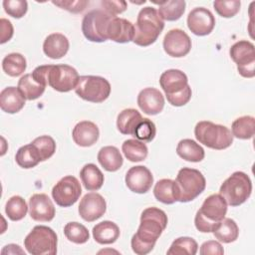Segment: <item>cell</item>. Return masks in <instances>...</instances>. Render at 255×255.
<instances>
[{"mask_svg": "<svg viewBox=\"0 0 255 255\" xmlns=\"http://www.w3.org/2000/svg\"><path fill=\"white\" fill-rule=\"evenodd\" d=\"M78 210L80 216L85 221L93 222L105 214L107 203L100 193L89 192L81 199Z\"/></svg>", "mask_w": 255, "mask_h": 255, "instance_id": "15", "label": "cell"}, {"mask_svg": "<svg viewBox=\"0 0 255 255\" xmlns=\"http://www.w3.org/2000/svg\"><path fill=\"white\" fill-rule=\"evenodd\" d=\"M27 67L25 57L20 53H10L2 60V69L10 77L22 75Z\"/></svg>", "mask_w": 255, "mask_h": 255, "instance_id": "35", "label": "cell"}, {"mask_svg": "<svg viewBox=\"0 0 255 255\" xmlns=\"http://www.w3.org/2000/svg\"><path fill=\"white\" fill-rule=\"evenodd\" d=\"M158 4V14L162 20L165 21H176L178 20L185 11L184 0H170Z\"/></svg>", "mask_w": 255, "mask_h": 255, "instance_id": "32", "label": "cell"}, {"mask_svg": "<svg viewBox=\"0 0 255 255\" xmlns=\"http://www.w3.org/2000/svg\"><path fill=\"white\" fill-rule=\"evenodd\" d=\"M15 160L20 167L28 169L35 167L41 161V158L35 146L32 143H29L21 146L17 150Z\"/></svg>", "mask_w": 255, "mask_h": 255, "instance_id": "36", "label": "cell"}, {"mask_svg": "<svg viewBox=\"0 0 255 255\" xmlns=\"http://www.w3.org/2000/svg\"><path fill=\"white\" fill-rule=\"evenodd\" d=\"M114 17L102 9H94L88 12L82 20V32L85 38L97 43L107 41V28Z\"/></svg>", "mask_w": 255, "mask_h": 255, "instance_id": "9", "label": "cell"}, {"mask_svg": "<svg viewBox=\"0 0 255 255\" xmlns=\"http://www.w3.org/2000/svg\"><path fill=\"white\" fill-rule=\"evenodd\" d=\"M76 94L91 103H103L111 94V84L100 76H80L75 88Z\"/></svg>", "mask_w": 255, "mask_h": 255, "instance_id": "8", "label": "cell"}, {"mask_svg": "<svg viewBox=\"0 0 255 255\" xmlns=\"http://www.w3.org/2000/svg\"><path fill=\"white\" fill-rule=\"evenodd\" d=\"M2 4L5 12L16 19L22 18L28 10V3L26 0H4Z\"/></svg>", "mask_w": 255, "mask_h": 255, "instance_id": "43", "label": "cell"}, {"mask_svg": "<svg viewBox=\"0 0 255 255\" xmlns=\"http://www.w3.org/2000/svg\"><path fill=\"white\" fill-rule=\"evenodd\" d=\"M25 97L16 87H7L0 93V108L7 114H16L25 106Z\"/></svg>", "mask_w": 255, "mask_h": 255, "instance_id": "23", "label": "cell"}, {"mask_svg": "<svg viewBox=\"0 0 255 255\" xmlns=\"http://www.w3.org/2000/svg\"><path fill=\"white\" fill-rule=\"evenodd\" d=\"M122 150L125 156L131 162L144 160L148 153L146 144L143 141L138 140L136 138L125 140L122 144Z\"/></svg>", "mask_w": 255, "mask_h": 255, "instance_id": "30", "label": "cell"}, {"mask_svg": "<svg viewBox=\"0 0 255 255\" xmlns=\"http://www.w3.org/2000/svg\"><path fill=\"white\" fill-rule=\"evenodd\" d=\"M156 133L154 123L149 119H142L135 128L133 136L141 141H151Z\"/></svg>", "mask_w": 255, "mask_h": 255, "instance_id": "42", "label": "cell"}, {"mask_svg": "<svg viewBox=\"0 0 255 255\" xmlns=\"http://www.w3.org/2000/svg\"><path fill=\"white\" fill-rule=\"evenodd\" d=\"M231 59L237 65L238 73L244 78L255 76V50L253 43L241 40L233 44L229 50Z\"/></svg>", "mask_w": 255, "mask_h": 255, "instance_id": "10", "label": "cell"}, {"mask_svg": "<svg viewBox=\"0 0 255 255\" xmlns=\"http://www.w3.org/2000/svg\"><path fill=\"white\" fill-rule=\"evenodd\" d=\"M17 88L28 101H33L40 98L46 89L45 86L37 83L33 79L32 74H26L22 76L18 81Z\"/></svg>", "mask_w": 255, "mask_h": 255, "instance_id": "31", "label": "cell"}, {"mask_svg": "<svg viewBox=\"0 0 255 255\" xmlns=\"http://www.w3.org/2000/svg\"><path fill=\"white\" fill-rule=\"evenodd\" d=\"M252 182L243 171H235L226 178L219 188V194L230 206H239L251 195Z\"/></svg>", "mask_w": 255, "mask_h": 255, "instance_id": "6", "label": "cell"}, {"mask_svg": "<svg viewBox=\"0 0 255 255\" xmlns=\"http://www.w3.org/2000/svg\"><path fill=\"white\" fill-rule=\"evenodd\" d=\"M232 135L240 139L252 138L255 133V119L252 116H243L236 119L231 126Z\"/></svg>", "mask_w": 255, "mask_h": 255, "instance_id": "34", "label": "cell"}, {"mask_svg": "<svg viewBox=\"0 0 255 255\" xmlns=\"http://www.w3.org/2000/svg\"><path fill=\"white\" fill-rule=\"evenodd\" d=\"M125 181L130 191L142 194L151 188L153 176L146 166L135 165L128 170Z\"/></svg>", "mask_w": 255, "mask_h": 255, "instance_id": "16", "label": "cell"}, {"mask_svg": "<svg viewBox=\"0 0 255 255\" xmlns=\"http://www.w3.org/2000/svg\"><path fill=\"white\" fill-rule=\"evenodd\" d=\"M153 195L155 199L164 204H173L177 201L175 182L169 178L158 180L153 187Z\"/></svg>", "mask_w": 255, "mask_h": 255, "instance_id": "29", "label": "cell"}, {"mask_svg": "<svg viewBox=\"0 0 255 255\" xmlns=\"http://www.w3.org/2000/svg\"><path fill=\"white\" fill-rule=\"evenodd\" d=\"M28 211V206L25 199L19 195L10 197L5 205V213L12 221H19L23 219Z\"/></svg>", "mask_w": 255, "mask_h": 255, "instance_id": "37", "label": "cell"}, {"mask_svg": "<svg viewBox=\"0 0 255 255\" xmlns=\"http://www.w3.org/2000/svg\"><path fill=\"white\" fill-rule=\"evenodd\" d=\"M72 136L76 144L83 147H88L97 142L100 136V130L95 123L90 121H82L74 127Z\"/></svg>", "mask_w": 255, "mask_h": 255, "instance_id": "20", "label": "cell"}, {"mask_svg": "<svg viewBox=\"0 0 255 255\" xmlns=\"http://www.w3.org/2000/svg\"><path fill=\"white\" fill-rule=\"evenodd\" d=\"M215 26V18L210 10L204 7L192 9L187 16V27L196 36L209 35Z\"/></svg>", "mask_w": 255, "mask_h": 255, "instance_id": "14", "label": "cell"}, {"mask_svg": "<svg viewBox=\"0 0 255 255\" xmlns=\"http://www.w3.org/2000/svg\"><path fill=\"white\" fill-rule=\"evenodd\" d=\"M77 70L69 65H51L48 74V85L55 91L67 93L76 88L79 81Z\"/></svg>", "mask_w": 255, "mask_h": 255, "instance_id": "12", "label": "cell"}, {"mask_svg": "<svg viewBox=\"0 0 255 255\" xmlns=\"http://www.w3.org/2000/svg\"><path fill=\"white\" fill-rule=\"evenodd\" d=\"M134 26L125 18L115 16L107 28V38L117 43H128L133 40Z\"/></svg>", "mask_w": 255, "mask_h": 255, "instance_id": "19", "label": "cell"}, {"mask_svg": "<svg viewBox=\"0 0 255 255\" xmlns=\"http://www.w3.org/2000/svg\"><path fill=\"white\" fill-rule=\"evenodd\" d=\"M176 153L186 161L199 162L203 160L205 151L201 145L190 138L181 139L176 146Z\"/></svg>", "mask_w": 255, "mask_h": 255, "instance_id": "26", "label": "cell"}, {"mask_svg": "<svg viewBox=\"0 0 255 255\" xmlns=\"http://www.w3.org/2000/svg\"><path fill=\"white\" fill-rule=\"evenodd\" d=\"M164 52L173 58H182L191 50V39L181 29L169 30L163 38Z\"/></svg>", "mask_w": 255, "mask_h": 255, "instance_id": "13", "label": "cell"}, {"mask_svg": "<svg viewBox=\"0 0 255 255\" xmlns=\"http://www.w3.org/2000/svg\"><path fill=\"white\" fill-rule=\"evenodd\" d=\"M0 28H1V44H4L6 42H8L13 34H14V29H13V25L12 23L5 19V18H1L0 19Z\"/></svg>", "mask_w": 255, "mask_h": 255, "instance_id": "49", "label": "cell"}, {"mask_svg": "<svg viewBox=\"0 0 255 255\" xmlns=\"http://www.w3.org/2000/svg\"><path fill=\"white\" fill-rule=\"evenodd\" d=\"M159 85L165 95H172L182 91L188 85V79L182 71L169 69L161 74Z\"/></svg>", "mask_w": 255, "mask_h": 255, "instance_id": "21", "label": "cell"}, {"mask_svg": "<svg viewBox=\"0 0 255 255\" xmlns=\"http://www.w3.org/2000/svg\"><path fill=\"white\" fill-rule=\"evenodd\" d=\"M174 182L179 202L192 201L204 191L206 186L204 175L198 169L190 167L179 169Z\"/></svg>", "mask_w": 255, "mask_h": 255, "instance_id": "5", "label": "cell"}, {"mask_svg": "<svg viewBox=\"0 0 255 255\" xmlns=\"http://www.w3.org/2000/svg\"><path fill=\"white\" fill-rule=\"evenodd\" d=\"M66 238L76 244H84L90 238L89 230L86 226L79 222H69L64 227Z\"/></svg>", "mask_w": 255, "mask_h": 255, "instance_id": "39", "label": "cell"}, {"mask_svg": "<svg viewBox=\"0 0 255 255\" xmlns=\"http://www.w3.org/2000/svg\"><path fill=\"white\" fill-rule=\"evenodd\" d=\"M102 6L109 14L116 16L127 10V2L124 0H102Z\"/></svg>", "mask_w": 255, "mask_h": 255, "instance_id": "46", "label": "cell"}, {"mask_svg": "<svg viewBox=\"0 0 255 255\" xmlns=\"http://www.w3.org/2000/svg\"><path fill=\"white\" fill-rule=\"evenodd\" d=\"M167 215L157 207H147L140 215L137 231L132 235L130 245L137 255H145L152 251L156 240L167 225Z\"/></svg>", "mask_w": 255, "mask_h": 255, "instance_id": "1", "label": "cell"}, {"mask_svg": "<svg viewBox=\"0 0 255 255\" xmlns=\"http://www.w3.org/2000/svg\"><path fill=\"white\" fill-rule=\"evenodd\" d=\"M163 28L164 21L157 10L149 6L144 7L137 14L132 42L137 46L147 47L157 40Z\"/></svg>", "mask_w": 255, "mask_h": 255, "instance_id": "2", "label": "cell"}, {"mask_svg": "<svg viewBox=\"0 0 255 255\" xmlns=\"http://www.w3.org/2000/svg\"><path fill=\"white\" fill-rule=\"evenodd\" d=\"M226 213V200L219 193L211 194L205 198L201 207L195 214V227L202 233L213 232L218 226L219 222L225 218Z\"/></svg>", "mask_w": 255, "mask_h": 255, "instance_id": "3", "label": "cell"}, {"mask_svg": "<svg viewBox=\"0 0 255 255\" xmlns=\"http://www.w3.org/2000/svg\"><path fill=\"white\" fill-rule=\"evenodd\" d=\"M81 194V184L73 175L64 176L52 188V197L61 207L72 206L78 201Z\"/></svg>", "mask_w": 255, "mask_h": 255, "instance_id": "11", "label": "cell"}, {"mask_svg": "<svg viewBox=\"0 0 255 255\" xmlns=\"http://www.w3.org/2000/svg\"><path fill=\"white\" fill-rule=\"evenodd\" d=\"M37 149L41 161L50 158L56 151V142L50 135H40L31 142Z\"/></svg>", "mask_w": 255, "mask_h": 255, "instance_id": "40", "label": "cell"}, {"mask_svg": "<svg viewBox=\"0 0 255 255\" xmlns=\"http://www.w3.org/2000/svg\"><path fill=\"white\" fill-rule=\"evenodd\" d=\"M137 105L144 114L154 116L163 110L164 98L159 90L144 88L137 95Z\"/></svg>", "mask_w": 255, "mask_h": 255, "instance_id": "18", "label": "cell"}, {"mask_svg": "<svg viewBox=\"0 0 255 255\" xmlns=\"http://www.w3.org/2000/svg\"><path fill=\"white\" fill-rule=\"evenodd\" d=\"M80 177L85 188L89 191L99 190L105 180L103 172L94 163L85 164L80 171Z\"/></svg>", "mask_w": 255, "mask_h": 255, "instance_id": "27", "label": "cell"}, {"mask_svg": "<svg viewBox=\"0 0 255 255\" xmlns=\"http://www.w3.org/2000/svg\"><path fill=\"white\" fill-rule=\"evenodd\" d=\"M240 6L239 0H216L213 2L216 13L223 18L234 17L239 12Z\"/></svg>", "mask_w": 255, "mask_h": 255, "instance_id": "41", "label": "cell"}, {"mask_svg": "<svg viewBox=\"0 0 255 255\" xmlns=\"http://www.w3.org/2000/svg\"><path fill=\"white\" fill-rule=\"evenodd\" d=\"M57 244L56 232L45 225H36L24 239V247L32 255H55Z\"/></svg>", "mask_w": 255, "mask_h": 255, "instance_id": "7", "label": "cell"}, {"mask_svg": "<svg viewBox=\"0 0 255 255\" xmlns=\"http://www.w3.org/2000/svg\"><path fill=\"white\" fill-rule=\"evenodd\" d=\"M191 95H192L191 88H190L189 85H187L182 91H180L178 93H175V94H172V95H165V96H166L167 102L171 106L181 107V106L186 105L190 101Z\"/></svg>", "mask_w": 255, "mask_h": 255, "instance_id": "45", "label": "cell"}, {"mask_svg": "<svg viewBox=\"0 0 255 255\" xmlns=\"http://www.w3.org/2000/svg\"><path fill=\"white\" fill-rule=\"evenodd\" d=\"M215 238L223 243L234 242L239 235L237 223L231 218H223L213 231Z\"/></svg>", "mask_w": 255, "mask_h": 255, "instance_id": "33", "label": "cell"}, {"mask_svg": "<svg viewBox=\"0 0 255 255\" xmlns=\"http://www.w3.org/2000/svg\"><path fill=\"white\" fill-rule=\"evenodd\" d=\"M29 213L33 220L49 222L55 217V206L45 193H35L29 199Z\"/></svg>", "mask_w": 255, "mask_h": 255, "instance_id": "17", "label": "cell"}, {"mask_svg": "<svg viewBox=\"0 0 255 255\" xmlns=\"http://www.w3.org/2000/svg\"><path fill=\"white\" fill-rule=\"evenodd\" d=\"M68 38L61 33H53L46 37L43 43L44 54L51 59H61L69 51Z\"/></svg>", "mask_w": 255, "mask_h": 255, "instance_id": "22", "label": "cell"}, {"mask_svg": "<svg viewBox=\"0 0 255 255\" xmlns=\"http://www.w3.org/2000/svg\"><path fill=\"white\" fill-rule=\"evenodd\" d=\"M199 253L201 255H208V254L223 255L224 250H223L222 245L218 241L208 240V241H205L204 243H202V245L200 246Z\"/></svg>", "mask_w": 255, "mask_h": 255, "instance_id": "47", "label": "cell"}, {"mask_svg": "<svg viewBox=\"0 0 255 255\" xmlns=\"http://www.w3.org/2000/svg\"><path fill=\"white\" fill-rule=\"evenodd\" d=\"M141 120L140 113L135 109H125L118 115L117 128L123 134L133 135L135 128Z\"/></svg>", "mask_w": 255, "mask_h": 255, "instance_id": "28", "label": "cell"}, {"mask_svg": "<svg viewBox=\"0 0 255 255\" xmlns=\"http://www.w3.org/2000/svg\"><path fill=\"white\" fill-rule=\"evenodd\" d=\"M198 249L197 242L191 237H178L170 245L167 255H195Z\"/></svg>", "mask_w": 255, "mask_h": 255, "instance_id": "38", "label": "cell"}, {"mask_svg": "<svg viewBox=\"0 0 255 255\" xmlns=\"http://www.w3.org/2000/svg\"><path fill=\"white\" fill-rule=\"evenodd\" d=\"M98 161L107 171L114 172L122 167L124 159L118 147L107 145L99 150Z\"/></svg>", "mask_w": 255, "mask_h": 255, "instance_id": "25", "label": "cell"}, {"mask_svg": "<svg viewBox=\"0 0 255 255\" xmlns=\"http://www.w3.org/2000/svg\"><path fill=\"white\" fill-rule=\"evenodd\" d=\"M194 135L200 143L217 150L229 147L234 137L227 127L209 121L198 122L194 128Z\"/></svg>", "mask_w": 255, "mask_h": 255, "instance_id": "4", "label": "cell"}, {"mask_svg": "<svg viewBox=\"0 0 255 255\" xmlns=\"http://www.w3.org/2000/svg\"><path fill=\"white\" fill-rule=\"evenodd\" d=\"M51 65H42V66H38L37 68L34 69V71L32 72V77L33 79L43 85V86H47L48 85V74L50 71Z\"/></svg>", "mask_w": 255, "mask_h": 255, "instance_id": "48", "label": "cell"}, {"mask_svg": "<svg viewBox=\"0 0 255 255\" xmlns=\"http://www.w3.org/2000/svg\"><path fill=\"white\" fill-rule=\"evenodd\" d=\"M93 237L99 244H112L120 237L119 226L110 220H104L93 227Z\"/></svg>", "mask_w": 255, "mask_h": 255, "instance_id": "24", "label": "cell"}, {"mask_svg": "<svg viewBox=\"0 0 255 255\" xmlns=\"http://www.w3.org/2000/svg\"><path fill=\"white\" fill-rule=\"evenodd\" d=\"M52 3L71 13H81L89 5V1L87 0H60L52 1Z\"/></svg>", "mask_w": 255, "mask_h": 255, "instance_id": "44", "label": "cell"}]
</instances>
